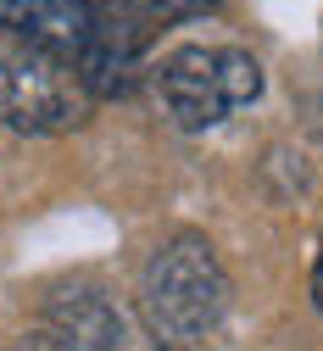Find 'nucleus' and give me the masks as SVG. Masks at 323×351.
<instances>
[{"label":"nucleus","mask_w":323,"mask_h":351,"mask_svg":"<svg viewBox=\"0 0 323 351\" xmlns=\"http://www.w3.org/2000/svg\"><path fill=\"white\" fill-rule=\"evenodd\" d=\"M228 313V279L217 268V256L206 240L195 234H178L167 240L151 262H145V279H140V318L156 335V346L184 351V346H201Z\"/></svg>","instance_id":"f257e3e1"},{"label":"nucleus","mask_w":323,"mask_h":351,"mask_svg":"<svg viewBox=\"0 0 323 351\" xmlns=\"http://www.w3.org/2000/svg\"><path fill=\"white\" fill-rule=\"evenodd\" d=\"M156 95L178 128H201L223 123L235 106H251L262 95V67L246 51H206V45H184L156 67Z\"/></svg>","instance_id":"f03ea898"},{"label":"nucleus","mask_w":323,"mask_h":351,"mask_svg":"<svg viewBox=\"0 0 323 351\" xmlns=\"http://www.w3.org/2000/svg\"><path fill=\"white\" fill-rule=\"evenodd\" d=\"M84 117V84L67 62L39 51H0V123L17 134H56Z\"/></svg>","instance_id":"7ed1b4c3"},{"label":"nucleus","mask_w":323,"mask_h":351,"mask_svg":"<svg viewBox=\"0 0 323 351\" xmlns=\"http://www.w3.org/2000/svg\"><path fill=\"white\" fill-rule=\"evenodd\" d=\"M0 28H6L17 45L78 67V56L95 39V12L84 0H0Z\"/></svg>","instance_id":"20e7f679"},{"label":"nucleus","mask_w":323,"mask_h":351,"mask_svg":"<svg viewBox=\"0 0 323 351\" xmlns=\"http://www.w3.org/2000/svg\"><path fill=\"white\" fill-rule=\"evenodd\" d=\"M51 324H56V335H62L73 351H117V346H123L117 318L106 313V301H95V295L56 301V306H51Z\"/></svg>","instance_id":"39448f33"},{"label":"nucleus","mask_w":323,"mask_h":351,"mask_svg":"<svg viewBox=\"0 0 323 351\" xmlns=\"http://www.w3.org/2000/svg\"><path fill=\"white\" fill-rule=\"evenodd\" d=\"M212 0H123V12L134 17V23H178V17H195V12H206Z\"/></svg>","instance_id":"423d86ee"},{"label":"nucleus","mask_w":323,"mask_h":351,"mask_svg":"<svg viewBox=\"0 0 323 351\" xmlns=\"http://www.w3.org/2000/svg\"><path fill=\"white\" fill-rule=\"evenodd\" d=\"M17 351H73V346H67V340H62V335L51 329V335H34V340H23Z\"/></svg>","instance_id":"0eeeda50"},{"label":"nucleus","mask_w":323,"mask_h":351,"mask_svg":"<svg viewBox=\"0 0 323 351\" xmlns=\"http://www.w3.org/2000/svg\"><path fill=\"white\" fill-rule=\"evenodd\" d=\"M84 6L95 12V23H106V17H128V12H123V0H84Z\"/></svg>","instance_id":"6e6552de"},{"label":"nucleus","mask_w":323,"mask_h":351,"mask_svg":"<svg viewBox=\"0 0 323 351\" xmlns=\"http://www.w3.org/2000/svg\"><path fill=\"white\" fill-rule=\"evenodd\" d=\"M312 301H318V313H323V251H318V268H312Z\"/></svg>","instance_id":"1a4fd4ad"}]
</instances>
